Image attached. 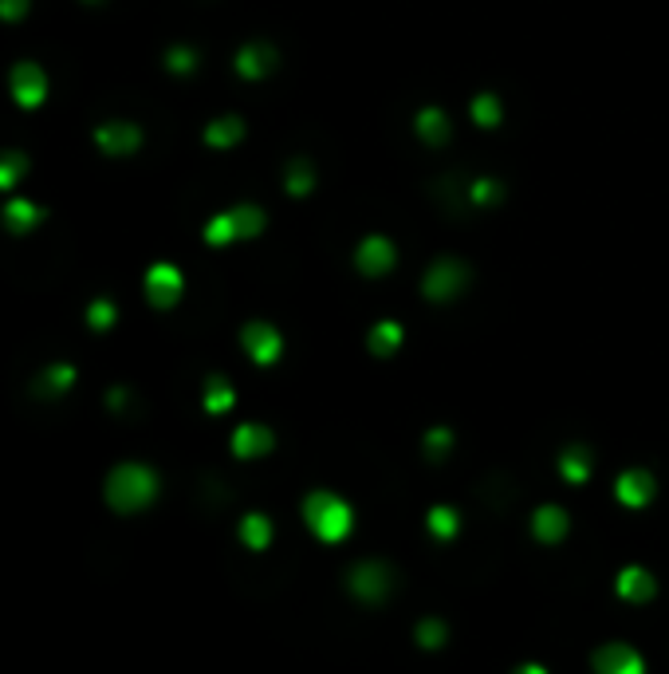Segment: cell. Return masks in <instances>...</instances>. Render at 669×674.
<instances>
[{"label":"cell","instance_id":"1","mask_svg":"<svg viewBox=\"0 0 669 674\" xmlns=\"http://www.w3.org/2000/svg\"><path fill=\"white\" fill-rule=\"evenodd\" d=\"M103 498L114 513L131 517V513H138V508H146L158 498V474L150 466H143V462H123V466H114L107 474Z\"/></svg>","mask_w":669,"mask_h":674},{"label":"cell","instance_id":"2","mask_svg":"<svg viewBox=\"0 0 669 674\" xmlns=\"http://www.w3.org/2000/svg\"><path fill=\"white\" fill-rule=\"evenodd\" d=\"M264 229H268L264 206H257V201H237V206L221 209V213H213V218L206 221L201 241H206L209 249H233L240 241H257Z\"/></svg>","mask_w":669,"mask_h":674},{"label":"cell","instance_id":"3","mask_svg":"<svg viewBox=\"0 0 669 674\" xmlns=\"http://www.w3.org/2000/svg\"><path fill=\"white\" fill-rule=\"evenodd\" d=\"M422 296L430 304H454L473 289V265L457 253H437L422 272Z\"/></svg>","mask_w":669,"mask_h":674},{"label":"cell","instance_id":"4","mask_svg":"<svg viewBox=\"0 0 669 674\" xmlns=\"http://www.w3.org/2000/svg\"><path fill=\"white\" fill-rule=\"evenodd\" d=\"M303 520H308V529L320 540L339 544V540L350 532V525H355V513H350V505L339 498V493L315 489V493L303 498Z\"/></svg>","mask_w":669,"mask_h":674},{"label":"cell","instance_id":"5","mask_svg":"<svg viewBox=\"0 0 669 674\" xmlns=\"http://www.w3.org/2000/svg\"><path fill=\"white\" fill-rule=\"evenodd\" d=\"M350 269L359 272L362 281H386L398 269V245L386 233H367L359 245L350 249Z\"/></svg>","mask_w":669,"mask_h":674},{"label":"cell","instance_id":"6","mask_svg":"<svg viewBox=\"0 0 669 674\" xmlns=\"http://www.w3.org/2000/svg\"><path fill=\"white\" fill-rule=\"evenodd\" d=\"M280 48L272 40H245L233 56V72L245 79V84H264L268 75L280 72Z\"/></svg>","mask_w":669,"mask_h":674},{"label":"cell","instance_id":"7","mask_svg":"<svg viewBox=\"0 0 669 674\" xmlns=\"http://www.w3.org/2000/svg\"><path fill=\"white\" fill-rule=\"evenodd\" d=\"M146 301H150V308L158 311H170L177 308V301L186 296V277H182V269L177 265H170V260H158V265H150L146 269Z\"/></svg>","mask_w":669,"mask_h":674},{"label":"cell","instance_id":"8","mask_svg":"<svg viewBox=\"0 0 669 674\" xmlns=\"http://www.w3.org/2000/svg\"><path fill=\"white\" fill-rule=\"evenodd\" d=\"M240 347L257 367H272L284 355V332L272 320H248L240 328Z\"/></svg>","mask_w":669,"mask_h":674},{"label":"cell","instance_id":"9","mask_svg":"<svg viewBox=\"0 0 669 674\" xmlns=\"http://www.w3.org/2000/svg\"><path fill=\"white\" fill-rule=\"evenodd\" d=\"M143 126L131 123V119H111V123L95 126V146L103 150L107 158H131L143 150Z\"/></svg>","mask_w":669,"mask_h":674},{"label":"cell","instance_id":"10","mask_svg":"<svg viewBox=\"0 0 669 674\" xmlns=\"http://www.w3.org/2000/svg\"><path fill=\"white\" fill-rule=\"evenodd\" d=\"M9 91H12V99H16L21 111H36V107L48 99V75H44L40 63L21 60L9 72Z\"/></svg>","mask_w":669,"mask_h":674},{"label":"cell","instance_id":"11","mask_svg":"<svg viewBox=\"0 0 669 674\" xmlns=\"http://www.w3.org/2000/svg\"><path fill=\"white\" fill-rule=\"evenodd\" d=\"M413 138L422 146H430V150H437V146H445L449 138H454V119H449V111L437 103H425L413 111Z\"/></svg>","mask_w":669,"mask_h":674},{"label":"cell","instance_id":"12","mask_svg":"<svg viewBox=\"0 0 669 674\" xmlns=\"http://www.w3.org/2000/svg\"><path fill=\"white\" fill-rule=\"evenodd\" d=\"M508 119V103L505 95L493 91V87H481V91L469 95V123L476 126V131H484V135H493V131H500Z\"/></svg>","mask_w":669,"mask_h":674},{"label":"cell","instance_id":"13","mask_svg":"<svg viewBox=\"0 0 669 674\" xmlns=\"http://www.w3.org/2000/svg\"><path fill=\"white\" fill-rule=\"evenodd\" d=\"M280 186L292 201H308L315 189H320V167L311 162L308 155H292L284 162V174H280Z\"/></svg>","mask_w":669,"mask_h":674},{"label":"cell","instance_id":"14","mask_svg":"<svg viewBox=\"0 0 669 674\" xmlns=\"http://www.w3.org/2000/svg\"><path fill=\"white\" fill-rule=\"evenodd\" d=\"M391 580H394V572L386 568V564L367 561V564H359V568L350 572V591H355L359 600H367V603H379V600H386Z\"/></svg>","mask_w":669,"mask_h":674},{"label":"cell","instance_id":"15","mask_svg":"<svg viewBox=\"0 0 669 674\" xmlns=\"http://www.w3.org/2000/svg\"><path fill=\"white\" fill-rule=\"evenodd\" d=\"M228 446H233V454H237L240 462H252V457L272 454L276 434H272L264 422H240L237 430H233V438H228Z\"/></svg>","mask_w":669,"mask_h":674},{"label":"cell","instance_id":"16","mask_svg":"<svg viewBox=\"0 0 669 674\" xmlns=\"http://www.w3.org/2000/svg\"><path fill=\"white\" fill-rule=\"evenodd\" d=\"M654 493H658V481H654V474L649 469H622L615 481V498L622 501L627 508H642L654 501Z\"/></svg>","mask_w":669,"mask_h":674},{"label":"cell","instance_id":"17","mask_svg":"<svg viewBox=\"0 0 669 674\" xmlns=\"http://www.w3.org/2000/svg\"><path fill=\"white\" fill-rule=\"evenodd\" d=\"M245 138H248V123L240 114H216V119L206 123V131H201V143L209 150H237Z\"/></svg>","mask_w":669,"mask_h":674},{"label":"cell","instance_id":"18","mask_svg":"<svg viewBox=\"0 0 669 674\" xmlns=\"http://www.w3.org/2000/svg\"><path fill=\"white\" fill-rule=\"evenodd\" d=\"M595 671L598 674H646V663H642V654L627 644H607L595 651Z\"/></svg>","mask_w":669,"mask_h":674},{"label":"cell","instance_id":"19","mask_svg":"<svg viewBox=\"0 0 669 674\" xmlns=\"http://www.w3.org/2000/svg\"><path fill=\"white\" fill-rule=\"evenodd\" d=\"M401 343H406V323L391 320V316L374 320L371 332H367V352H371L374 359H391V355H398Z\"/></svg>","mask_w":669,"mask_h":674},{"label":"cell","instance_id":"20","mask_svg":"<svg viewBox=\"0 0 669 674\" xmlns=\"http://www.w3.org/2000/svg\"><path fill=\"white\" fill-rule=\"evenodd\" d=\"M464 201L473 209H500L508 201V182L496 174H476L469 186H464Z\"/></svg>","mask_w":669,"mask_h":674},{"label":"cell","instance_id":"21","mask_svg":"<svg viewBox=\"0 0 669 674\" xmlns=\"http://www.w3.org/2000/svg\"><path fill=\"white\" fill-rule=\"evenodd\" d=\"M559 474H563V481H571V486H587L591 474H595L591 450L583 446V442H571V446L559 454Z\"/></svg>","mask_w":669,"mask_h":674},{"label":"cell","instance_id":"22","mask_svg":"<svg viewBox=\"0 0 669 674\" xmlns=\"http://www.w3.org/2000/svg\"><path fill=\"white\" fill-rule=\"evenodd\" d=\"M618 596H622V600H630V603H646V600H654V596H658V584H654V576H649L646 568H639V564H634V568H622L618 572Z\"/></svg>","mask_w":669,"mask_h":674},{"label":"cell","instance_id":"23","mask_svg":"<svg viewBox=\"0 0 669 674\" xmlns=\"http://www.w3.org/2000/svg\"><path fill=\"white\" fill-rule=\"evenodd\" d=\"M567 529H571V517H567L559 505H540V508H535L532 532L544 540V544H559V540L567 537Z\"/></svg>","mask_w":669,"mask_h":674},{"label":"cell","instance_id":"24","mask_svg":"<svg viewBox=\"0 0 669 674\" xmlns=\"http://www.w3.org/2000/svg\"><path fill=\"white\" fill-rule=\"evenodd\" d=\"M40 221H48V213L28 197H12L4 206V229L9 233H32V229H40Z\"/></svg>","mask_w":669,"mask_h":674},{"label":"cell","instance_id":"25","mask_svg":"<svg viewBox=\"0 0 669 674\" xmlns=\"http://www.w3.org/2000/svg\"><path fill=\"white\" fill-rule=\"evenodd\" d=\"M72 387H75V367L72 364L44 367L40 379H36V394H40V399H60V394H67Z\"/></svg>","mask_w":669,"mask_h":674},{"label":"cell","instance_id":"26","mask_svg":"<svg viewBox=\"0 0 669 674\" xmlns=\"http://www.w3.org/2000/svg\"><path fill=\"white\" fill-rule=\"evenodd\" d=\"M233 403H237L233 383H228L225 375H209L206 391H201V406H206L209 415H225V410H233Z\"/></svg>","mask_w":669,"mask_h":674},{"label":"cell","instance_id":"27","mask_svg":"<svg viewBox=\"0 0 669 674\" xmlns=\"http://www.w3.org/2000/svg\"><path fill=\"white\" fill-rule=\"evenodd\" d=\"M240 544H245L248 552H264L268 544H272V520H268L264 513H248V517L240 520Z\"/></svg>","mask_w":669,"mask_h":674},{"label":"cell","instance_id":"28","mask_svg":"<svg viewBox=\"0 0 669 674\" xmlns=\"http://www.w3.org/2000/svg\"><path fill=\"white\" fill-rule=\"evenodd\" d=\"M162 63L170 75H194L201 68V52H197L194 44H174V48H165Z\"/></svg>","mask_w":669,"mask_h":674},{"label":"cell","instance_id":"29","mask_svg":"<svg viewBox=\"0 0 669 674\" xmlns=\"http://www.w3.org/2000/svg\"><path fill=\"white\" fill-rule=\"evenodd\" d=\"M24 174H28V155H21V150H4V155H0V189H4V194L16 189Z\"/></svg>","mask_w":669,"mask_h":674},{"label":"cell","instance_id":"30","mask_svg":"<svg viewBox=\"0 0 669 674\" xmlns=\"http://www.w3.org/2000/svg\"><path fill=\"white\" fill-rule=\"evenodd\" d=\"M457 529H461V517H457V508L449 505H433L430 508V532L437 540H449L457 537Z\"/></svg>","mask_w":669,"mask_h":674},{"label":"cell","instance_id":"31","mask_svg":"<svg viewBox=\"0 0 669 674\" xmlns=\"http://www.w3.org/2000/svg\"><path fill=\"white\" fill-rule=\"evenodd\" d=\"M114 320H119V308H114V301L99 296V301L87 304V328H91V332H111Z\"/></svg>","mask_w":669,"mask_h":674},{"label":"cell","instance_id":"32","mask_svg":"<svg viewBox=\"0 0 669 674\" xmlns=\"http://www.w3.org/2000/svg\"><path fill=\"white\" fill-rule=\"evenodd\" d=\"M445 639H449V627H445L442 620H422L418 623V644L425 647V651H437V647H445Z\"/></svg>","mask_w":669,"mask_h":674},{"label":"cell","instance_id":"33","mask_svg":"<svg viewBox=\"0 0 669 674\" xmlns=\"http://www.w3.org/2000/svg\"><path fill=\"white\" fill-rule=\"evenodd\" d=\"M425 454L433 457V462H437V457H445L449 454V446H454V434H449V430H445V426H433V430H425Z\"/></svg>","mask_w":669,"mask_h":674},{"label":"cell","instance_id":"34","mask_svg":"<svg viewBox=\"0 0 669 674\" xmlns=\"http://www.w3.org/2000/svg\"><path fill=\"white\" fill-rule=\"evenodd\" d=\"M32 0H0V21L4 24H21L28 16Z\"/></svg>","mask_w":669,"mask_h":674},{"label":"cell","instance_id":"35","mask_svg":"<svg viewBox=\"0 0 669 674\" xmlns=\"http://www.w3.org/2000/svg\"><path fill=\"white\" fill-rule=\"evenodd\" d=\"M512 674H547V671H544L540 663H524V666H516Z\"/></svg>","mask_w":669,"mask_h":674},{"label":"cell","instance_id":"36","mask_svg":"<svg viewBox=\"0 0 669 674\" xmlns=\"http://www.w3.org/2000/svg\"><path fill=\"white\" fill-rule=\"evenodd\" d=\"M83 4H103V0H83Z\"/></svg>","mask_w":669,"mask_h":674}]
</instances>
